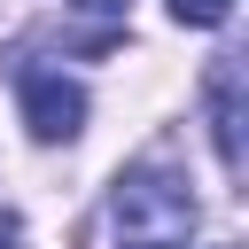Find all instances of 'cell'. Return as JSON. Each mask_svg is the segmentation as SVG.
Listing matches in <instances>:
<instances>
[{"label": "cell", "mask_w": 249, "mask_h": 249, "mask_svg": "<svg viewBox=\"0 0 249 249\" xmlns=\"http://www.w3.org/2000/svg\"><path fill=\"white\" fill-rule=\"evenodd\" d=\"M210 140H218V163L241 171V70L233 62L210 70Z\"/></svg>", "instance_id": "3957f363"}, {"label": "cell", "mask_w": 249, "mask_h": 249, "mask_svg": "<svg viewBox=\"0 0 249 249\" xmlns=\"http://www.w3.org/2000/svg\"><path fill=\"white\" fill-rule=\"evenodd\" d=\"M109 226H117V249H179L187 226H195V195H187L171 171L140 163V171L117 179V195H109Z\"/></svg>", "instance_id": "6da1fadb"}, {"label": "cell", "mask_w": 249, "mask_h": 249, "mask_svg": "<svg viewBox=\"0 0 249 249\" xmlns=\"http://www.w3.org/2000/svg\"><path fill=\"white\" fill-rule=\"evenodd\" d=\"M8 241H16V218H8V210H0V249H8Z\"/></svg>", "instance_id": "5b68a950"}, {"label": "cell", "mask_w": 249, "mask_h": 249, "mask_svg": "<svg viewBox=\"0 0 249 249\" xmlns=\"http://www.w3.org/2000/svg\"><path fill=\"white\" fill-rule=\"evenodd\" d=\"M171 16H179V23H195V31H218V23L233 16V0H171Z\"/></svg>", "instance_id": "277c9868"}, {"label": "cell", "mask_w": 249, "mask_h": 249, "mask_svg": "<svg viewBox=\"0 0 249 249\" xmlns=\"http://www.w3.org/2000/svg\"><path fill=\"white\" fill-rule=\"evenodd\" d=\"M16 101H23L31 140H78V124H86V86L62 78V70H23Z\"/></svg>", "instance_id": "7a4b0ae2"}]
</instances>
